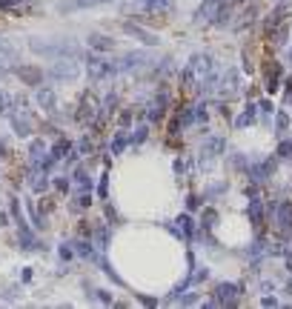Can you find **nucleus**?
I'll return each mask as SVG.
<instances>
[{
  "label": "nucleus",
  "mask_w": 292,
  "mask_h": 309,
  "mask_svg": "<svg viewBox=\"0 0 292 309\" xmlns=\"http://www.w3.org/2000/svg\"><path fill=\"white\" fill-rule=\"evenodd\" d=\"M224 149H227V140L224 137H209L204 144V149H201V169H209L212 160H218Z\"/></svg>",
  "instance_id": "obj_6"
},
{
  "label": "nucleus",
  "mask_w": 292,
  "mask_h": 309,
  "mask_svg": "<svg viewBox=\"0 0 292 309\" xmlns=\"http://www.w3.org/2000/svg\"><path fill=\"white\" fill-rule=\"evenodd\" d=\"M289 63H292V49H289Z\"/></svg>",
  "instance_id": "obj_55"
},
{
  "label": "nucleus",
  "mask_w": 292,
  "mask_h": 309,
  "mask_svg": "<svg viewBox=\"0 0 292 309\" xmlns=\"http://www.w3.org/2000/svg\"><path fill=\"white\" fill-rule=\"evenodd\" d=\"M9 106H12V94H6L3 89H0V115H6Z\"/></svg>",
  "instance_id": "obj_37"
},
{
  "label": "nucleus",
  "mask_w": 292,
  "mask_h": 309,
  "mask_svg": "<svg viewBox=\"0 0 292 309\" xmlns=\"http://www.w3.org/2000/svg\"><path fill=\"white\" fill-rule=\"evenodd\" d=\"M12 75H17V78L26 83V86H40L46 78L43 69H37V66H23V63H15L12 66Z\"/></svg>",
  "instance_id": "obj_7"
},
{
  "label": "nucleus",
  "mask_w": 292,
  "mask_h": 309,
  "mask_svg": "<svg viewBox=\"0 0 292 309\" xmlns=\"http://www.w3.org/2000/svg\"><path fill=\"white\" fill-rule=\"evenodd\" d=\"M55 189H58V192H66V189H69V180H66V178H55Z\"/></svg>",
  "instance_id": "obj_49"
},
{
  "label": "nucleus",
  "mask_w": 292,
  "mask_h": 309,
  "mask_svg": "<svg viewBox=\"0 0 292 309\" xmlns=\"http://www.w3.org/2000/svg\"><path fill=\"white\" fill-rule=\"evenodd\" d=\"M101 264H103V272L109 275V278L115 280V283H124V280H120V278L115 275V269H112V264H109V260H106V258H101Z\"/></svg>",
  "instance_id": "obj_41"
},
{
  "label": "nucleus",
  "mask_w": 292,
  "mask_h": 309,
  "mask_svg": "<svg viewBox=\"0 0 292 309\" xmlns=\"http://www.w3.org/2000/svg\"><path fill=\"white\" fill-rule=\"evenodd\" d=\"M284 103H292V78H286L284 83Z\"/></svg>",
  "instance_id": "obj_44"
},
{
  "label": "nucleus",
  "mask_w": 292,
  "mask_h": 309,
  "mask_svg": "<svg viewBox=\"0 0 292 309\" xmlns=\"http://www.w3.org/2000/svg\"><path fill=\"white\" fill-rule=\"evenodd\" d=\"M46 186H49V178H46V172H37L35 180H32V192H46Z\"/></svg>",
  "instance_id": "obj_33"
},
{
  "label": "nucleus",
  "mask_w": 292,
  "mask_h": 309,
  "mask_svg": "<svg viewBox=\"0 0 292 309\" xmlns=\"http://www.w3.org/2000/svg\"><path fill=\"white\" fill-rule=\"evenodd\" d=\"M281 75H284V66L281 63H272L266 72H263V78H266V92H278L281 89Z\"/></svg>",
  "instance_id": "obj_18"
},
{
  "label": "nucleus",
  "mask_w": 292,
  "mask_h": 309,
  "mask_svg": "<svg viewBox=\"0 0 292 309\" xmlns=\"http://www.w3.org/2000/svg\"><path fill=\"white\" fill-rule=\"evenodd\" d=\"M3 60H17V46L6 37H0V63Z\"/></svg>",
  "instance_id": "obj_24"
},
{
  "label": "nucleus",
  "mask_w": 292,
  "mask_h": 309,
  "mask_svg": "<svg viewBox=\"0 0 292 309\" xmlns=\"http://www.w3.org/2000/svg\"><path fill=\"white\" fill-rule=\"evenodd\" d=\"M149 135V123H140V126H135L132 129V135H129V144H135V146H140V140Z\"/></svg>",
  "instance_id": "obj_31"
},
{
  "label": "nucleus",
  "mask_w": 292,
  "mask_h": 309,
  "mask_svg": "<svg viewBox=\"0 0 292 309\" xmlns=\"http://www.w3.org/2000/svg\"><path fill=\"white\" fill-rule=\"evenodd\" d=\"M258 112H261V115H272V103L266 101V98H263V101L258 103Z\"/></svg>",
  "instance_id": "obj_45"
},
{
  "label": "nucleus",
  "mask_w": 292,
  "mask_h": 309,
  "mask_svg": "<svg viewBox=\"0 0 292 309\" xmlns=\"http://www.w3.org/2000/svg\"><path fill=\"white\" fill-rule=\"evenodd\" d=\"M95 235H98V246L106 252V244H109V229H106V226H98Z\"/></svg>",
  "instance_id": "obj_36"
},
{
  "label": "nucleus",
  "mask_w": 292,
  "mask_h": 309,
  "mask_svg": "<svg viewBox=\"0 0 292 309\" xmlns=\"http://www.w3.org/2000/svg\"><path fill=\"white\" fill-rule=\"evenodd\" d=\"M72 244H60V258H63V260H69V258H72Z\"/></svg>",
  "instance_id": "obj_46"
},
{
  "label": "nucleus",
  "mask_w": 292,
  "mask_h": 309,
  "mask_svg": "<svg viewBox=\"0 0 292 309\" xmlns=\"http://www.w3.org/2000/svg\"><path fill=\"white\" fill-rule=\"evenodd\" d=\"M178 229H181V235H183V241H192V237H195V221H192V218L189 215H181V218H178Z\"/></svg>",
  "instance_id": "obj_23"
},
{
  "label": "nucleus",
  "mask_w": 292,
  "mask_h": 309,
  "mask_svg": "<svg viewBox=\"0 0 292 309\" xmlns=\"http://www.w3.org/2000/svg\"><path fill=\"white\" fill-rule=\"evenodd\" d=\"M178 298H181V303H198V295H195V292H192V295H183V292H181Z\"/></svg>",
  "instance_id": "obj_51"
},
{
  "label": "nucleus",
  "mask_w": 292,
  "mask_h": 309,
  "mask_svg": "<svg viewBox=\"0 0 292 309\" xmlns=\"http://www.w3.org/2000/svg\"><path fill=\"white\" fill-rule=\"evenodd\" d=\"M281 20H284V6H278L275 12H272V15L266 17V20H263V32L270 35L272 29H278V26H281Z\"/></svg>",
  "instance_id": "obj_27"
},
{
  "label": "nucleus",
  "mask_w": 292,
  "mask_h": 309,
  "mask_svg": "<svg viewBox=\"0 0 292 309\" xmlns=\"http://www.w3.org/2000/svg\"><path fill=\"white\" fill-rule=\"evenodd\" d=\"M152 63L149 60V55L146 52H124V58L120 60H115V66H117V72H138V69H146V66Z\"/></svg>",
  "instance_id": "obj_5"
},
{
  "label": "nucleus",
  "mask_w": 292,
  "mask_h": 309,
  "mask_svg": "<svg viewBox=\"0 0 292 309\" xmlns=\"http://www.w3.org/2000/svg\"><path fill=\"white\" fill-rule=\"evenodd\" d=\"M72 249H75V255L78 258H95V249H92V244L89 241H72Z\"/></svg>",
  "instance_id": "obj_28"
},
{
  "label": "nucleus",
  "mask_w": 292,
  "mask_h": 309,
  "mask_svg": "<svg viewBox=\"0 0 292 309\" xmlns=\"http://www.w3.org/2000/svg\"><path fill=\"white\" fill-rule=\"evenodd\" d=\"M215 221H218V212H215V209H206L201 226H204V229H212V226H215Z\"/></svg>",
  "instance_id": "obj_35"
},
{
  "label": "nucleus",
  "mask_w": 292,
  "mask_h": 309,
  "mask_svg": "<svg viewBox=\"0 0 292 309\" xmlns=\"http://www.w3.org/2000/svg\"><path fill=\"white\" fill-rule=\"evenodd\" d=\"M17 244H20V249H40V241L29 232V226L17 229Z\"/></svg>",
  "instance_id": "obj_22"
},
{
  "label": "nucleus",
  "mask_w": 292,
  "mask_h": 309,
  "mask_svg": "<svg viewBox=\"0 0 292 309\" xmlns=\"http://www.w3.org/2000/svg\"><path fill=\"white\" fill-rule=\"evenodd\" d=\"M249 218H252V223H255V226L263 221V201L258 198V195L252 198V203H249Z\"/></svg>",
  "instance_id": "obj_29"
},
{
  "label": "nucleus",
  "mask_w": 292,
  "mask_h": 309,
  "mask_svg": "<svg viewBox=\"0 0 292 309\" xmlns=\"http://www.w3.org/2000/svg\"><path fill=\"white\" fill-rule=\"evenodd\" d=\"M120 126H124V129H129V126H132V112H129V109L120 115Z\"/></svg>",
  "instance_id": "obj_48"
},
{
  "label": "nucleus",
  "mask_w": 292,
  "mask_h": 309,
  "mask_svg": "<svg viewBox=\"0 0 292 309\" xmlns=\"http://www.w3.org/2000/svg\"><path fill=\"white\" fill-rule=\"evenodd\" d=\"M241 283H215V301L218 303H235L238 298H241Z\"/></svg>",
  "instance_id": "obj_8"
},
{
  "label": "nucleus",
  "mask_w": 292,
  "mask_h": 309,
  "mask_svg": "<svg viewBox=\"0 0 292 309\" xmlns=\"http://www.w3.org/2000/svg\"><path fill=\"white\" fill-rule=\"evenodd\" d=\"M29 218L35 221V226H37V229H43V226H46V223H43V218H40V212H37V209L32 206V203H29Z\"/></svg>",
  "instance_id": "obj_40"
},
{
  "label": "nucleus",
  "mask_w": 292,
  "mask_h": 309,
  "mask_svg": "<svg viewBox=\"0 0 292 309\" xmlns=\"http://www.w3.org/2000/svg\"><path fill=\"white\" fill-rule=\"evenodd\" d=\"M135 3H140L143 12H149V15H163V12L175 9V0H135Z\"/></svg>",
  "instance_id": "obj_14"
},
{
  "label": "nucleus",
  "mask_w": 292,
  "mask_h": 309,
  "mask_svg": "<svg viewBox=\"0 0 292 309\" xmlns=\"http://www.w3.org/2000/svg\"><path fill=\"white\" fill-rule=\"evenodd\" d=\"M46 144H43V137H35L29 144V160H32V169L35 172H43V160H46Z\"/></svg>",
  "instance_id": "obj_9"
},
{
  "label": "nucleus",
  "mask_w": 292,
  "mask_h": 309,
  "mask_svg": "<svg viewBox=\"0 0 292 309\" xmlns=\"http://www.w3.org/2000/svg\"><path fill=\"white\" fill-rule=\"evenodd\" d=\"M186 209H189V212H198V209H201V198H198V195H189V198H186Z\"/></svg>",
  "instance_id": "obj_43"
},
{
  "label": "nucleus",
  "mask_w": 292,
  "mask_h": 309,
  "mask_svg": "<svg viewBox=\"0 0 292 309\" xmlns=\"http://www.w3.org/2000/svg\"><path fill=\"white\" fill-rule=\"evenodd\" d=\"M286 129H289V115H286V112H278V117H275V132H278V135H284Z\"/></svg>",
  "instance_id": "obj_34"
},
{
  "label": "nucleus",
  "mask_w": 292,
  "mask_h": 309,
  "mask_svg": "<svg viewBox=\"0 0 292 309\" xmlns=\"http://www.w3.org/2000/svg\"><path fill=\"white\" fill-rule=\"evenodd\" d=\"M126 146H129V129H120L112 140V155H124Z\"/></svg>",
  "instance_id": "obj_25"
},
{
  "label": "nucleus",
  "mask_w": 292,
  "mask_h": 309,
  "mask_svg": "<svg viewBox=\"0 0 292 309\" xmlns=\"http://www.w3.org/2000/svg\"><path fill=\"white\" fill-rule=\"evenodd\" d=\"M0 223H3V226H9V215H6V212H0Z\"/></svg>",
  "instance_id": "obj_53"
},
{
  "label": "nucleus",
  "mask_w": 292,
  "mask_h": 309,
  "mask_svg": "<svg viewBox=\"0 0 292 309\" xmlns=\"http://www.w3.org/2000/svg\"><path fill=\"white\" fill-rule=\"evenodd\" d=\"M103 3H115V0H63L60 3V12H75V9H95V6H103Z\"/></svg>",
  "instance_id": "obj_17"
},
{
  "label": "nucleus",
  "mask_w": 292,
  "mask_h": 309,
  "mask_svg": "<svg viewBox=\"0 0 292 309\" xmlns=\"http://www.w3.org/2000/svg\"><path fill=\"white\" fill-rule=\"evenodd\" d=\"M275 223H278V226H281L284 232H292V203H289V201H281V203H278Z\"/></svg>",
  "instance_id": "obj_16"
},
{
  "label": "nucleus",
  "mask_w": 292,
  "mask_h": 309,
  "mask_svg": "<svg viewBox=\"0 0 292 309\" xmlns=\"http://www.w3.org/2000/svg\"><path fill=\"white\" fill-rule=\"evenodd\" d=\"M255 117H258V106H255V103H249L241 115L235 117V126H238V129H247V126H252V123H255Z\"/></svg>",
  "instance_id": "obj_21"
},
{
  "label": "nucleus",
  "mask_w": 292,
  "mask_h": 309,
  "mask_svg": "<svg viewBox=\"0 0 292 309\" xmlns=\"http://www.w3.org/2000/svg\"><path fill=\"white\" fill-rule=\"evenodd\" d=\"M120 29L126 32V35H132V37H138L140 43H146V46H158L161 40L152 35V32H146V29H140L138 23H120Z\"/></svg>",
  "instance_id": "obj_11"
},
{
  "label": "nucleus",
  "mask_w": 292,
  "mask_h": 309,
  "mask_svg": "<svg viewBox=\"0 0 292 309\" xmlns=\"http://www.w3.org/2000/svg\"><path fill=\"white\" fill-rule=\"evenodd\" d=\"M166 106H169V94H166V89H161L158 98H155V103L149 106V121H161L163 112H166Z\"/></svg>",
  "instance_id": "obj_19"
},
{
  "label": "nucleus",
  "mask_w": 292,
  "mask_h": 309,
  "mask_svg": "<svg viewBox=\"0 0 292 309\" xmlns=\"http://www.w3.org/2000/svg\"><path fill=\"white\" fill-rule=\"evenodd\" d=\"M117 72V66L112 63V60H106L103 55H86V75L92 83H98V80H106L109 75Z\"/></svg>",
  "instance_id": "obj_3"
},
{
  "label": "nucleus",
  "mask_w": 292,
  "mask_h": 309,
  "mask_svg": "<svg viewBox=\"0 0 292 309\" xmlns=\"http://www.w3.org/2000/svg\"><path fill=\"white\" fill-rule=\"evenodd\" d=\"M278 160H286V163H292V140H281V146H278Z\"/></svg>",
  "instance_id": "obj_32"
},
{
  "label": "nucleus",
  "mask_w": 292,
  "mask_h": 309,
  "mask_svg": "<svg viewBox=\"0 0 292 309\" xmlns=\"http://www.w3.org/2000/svg\"><path fill=\"white\" fill-rule=\"evenodd\" d=\"M98 195H101V198H106V195H109V178H106V172L101 175V183H98Z\"/></svg>",
  "instance_id": "obj_39"
},
{
  "label": "nucleus",
  "mask_w": 292,
  "mask_h": 309,
  "mask_svg": "<svg viewBox=\"0 0 292 309\" xmlns=\"http://www.w3.org/2000/svg\"><path fill=\"white\" fill-rule=\"evenodd\" d=\"M89 49H95V52H112L115 49V40L106 35H98V32H92L89 35Z\"/></svg>",
  "instance_id": "obj_20"
},
{
  "label": "nucleus",
  "mask_w": 292,
  "mask_h": 309,
  "mask_svg": "<svg viewBox=\"0 0 292 309\" xmlns=\"http://www.w3.org/2000/svg\"><path fill=\"white\" fill-rule=\"evenodd\" d=\"M78 152H81V155H89V152H92V140H89V137H81V140H78Z\"/></svg>",
  "instance_id": "obj_42"
},
{
  "label": "nucleus",
  "mask_w": 292,
  "mask_h": 309,
  "mask_svg": "<svg viewBox=\"0 0 292 309\" xmlns=\"http://www.w3.org/2000/svg\"><path fill=\"white\" fill-rule=\"evenodd\" d=\"M209 72H215V60L204 52H198L189 58V66H186V72H183V86L186 89H198L201 86V80L206 78Z\"/></svg>",
  "instance_id": "obj_2"
},
{
  "label": "nucleus",
  "mask_w": 292,
  "mask_h": 309,
  "mask_svg": "<svg viewBox=\"0 0 292 309\" xmlns=\"http://www.w3.org/2000/svg\"><path fill=\"white\" fill-rule=\"evenodd\" d=\"M284 260H286V269H289V275H292V252L289 249H284Z\"/></svg>",
  "instance_id": "obj_52"
},
{
  "label": "nucleus",
  "mask_w": 292,
  "mask_h": 309,
  "mask_svg": "<svg viewBox=\"0 0 292 309\" xmlns=\"http://www.w3.org/2000/svg\"><path fill=\"white\" fill-rule=\"evenodd\" d=\"M284 292H286V295H292V280H289V283L284 287Z\"/></svg>",
  "instance_id": "obj_54"
},
{
  "label": "nucleus",
  "mask_w": 292,
  "mask_h": 309,
  "mask_svg": "<svg viewBox=\"0 0 292 309\" xmlns=\"http://www.w3.org/2000/svg\"><path fill=\"white\" fill-rule=\"evenodd\" d=\"M29 49L40 58L49 60H78L83 58V49L75 40H43V37H32Z\"/></svg>",
  "instance_id": "obj_1"
},
{
  "label": "nucleus",
  "mask_w": 292,
  "mask_h": 309,
  "mask_svg": "<svg viewBox=\"0 0 292 309\" xmlns=\"http://www.w3.org/2000/svg\"><path fill=\"white\" fill-rule=\"evenodd\" d=\"M238 89H241V72H238V69H229L227 75H224V78H221V83H218V92L224 94V98H229V94H235L238 92Z\"/></svg>",
  "instance_id": "obj_10"
},
{
  "label": "nucleus",
  "mask_w": 292,
  "mask_h": 309,
  "mask_svg": "<svg viewBox=\"0 0 292 309\" xmlns=\"http://www.w3.org/2000/svg\"><path fill=\"white\" fill-rule=\"evenodd\" d=\"M72 203H75V209H89L92 206V195H89V189H75Z\"/></svg>",
  "instance_id": "obj_26"
},
{
  "label": "nucleus",
  "mask_w": 292,
  "mask_h": 309,
  "mask_svg": "<svg viewBox=\"0 0 292 309\" xmlns=\"http://www.w3.org/2000/svg\"><path fill=\"white\" fill-rule=\"evenodd\" d=\"M72 180L78 183V189H92V180H89V172L83 169V166H78L72 172Z\"/></svg>",
  "instance_id": "obj_30"
},
{
  "label": "nucleus",
  "mask_w": 292,
  "mask_h": 309,
  "mask_svg": "<svg viewBox=\"0 0 292 309\" xmlns=\"http://www.w3.org/2000/svg\"><path fill=\"white\" fill-rule=\"evenodd\" d=\"M261 306H278V298H272V295H263V298H261Z\"/></svg>",
  "instance_id": "obj_50"
},
{
  "label": "nucleus",
  "mask_w": 292,
  "mask_h": 309,
  "mask_svg": "<svg viewBox=\"0 0 292 309\" xmlns=\"http://www.w3.org/2000/svg\"><path fill=\"white\" fill-rule=\"evenodd\" d=\"M35 101H37V106H40V109L55 112V106H58V94H55V89H52V86H37Z\"/></svg>",
  "instance_id": "obj_13"
},
{
  "label": "nucleus",
  "mask_w": 292,
  "mask_h": 309,
  "mask_svg": "<svg viewBox=\"0 0 292 309\" xmlns=\"http://www.w3.org/2000/svg\"><path fill=\"white\" fill-rule=\"evenodd\" d=\"M224 192H227V183H218V186H209L206 198H212V195H224Z\"/></svg>",
  "instance_id": "obj_47"
},
{
  "label": "nucleus",
  "mask_w": 292,
  "mask_h": 309,
  "mask_svg": "<svg viewBox=\"0 0 292 309\" xmlns=\"http://www.w3.org/2000/svg\"><path fill=\"white\" fill-rule=\"evenodd\" d=\"M0 9L15 12V15H26V12H35L37 3L35 0H0Z\"/></svg>",
  "instance_id": "obj_15"
},
{
  "label": "nucleus",
  "mask_w": 292,
  "mask_h": 309,
  "mask_svg": "<svg viewBox=\"0 0 292 309\" xmlns=\"http://www.w3.org/2000/svg\"><path fill=\"white\" fill-rule=\"evenodd\" d=\"M46 78L55 80V83L75 80V78H78V63H75V60H55V63L46 69Z\"/></svg>",
  "instance_id": "obj_4"
},
{
  "label": "nucleus",
  "mask_w": 292,
  "mask_h": 309,
  "mask_svg": "<svg viewBox=\"0 0 292 309\" xmlns=\"http://www.w3.org/2000/svg\"><path fill=\"white\" fill-rule=\"evenodd\" d=\"M275 169H278V158H266V160H261V163L252 166L249 175H252V180H266V178L275 175Z\"/></svg>",
  "instance_id": "obj_12"
},
{
  "label": "nucleus",
  "mask_w": 292,
  "mask_h": 309,
  "mask_svg": "<svg viewBox=\"0 0 292 309\" xmlns=\"http://www.w3.org/2000/svg\"><path fill=\"white\" fill-rule=\"evenodd\" d=\"M92 298L101 301V303H112V295L106 292V289H92Z\"/></svg>",
  "instance_id": "obj_38"
}]
</instances>
